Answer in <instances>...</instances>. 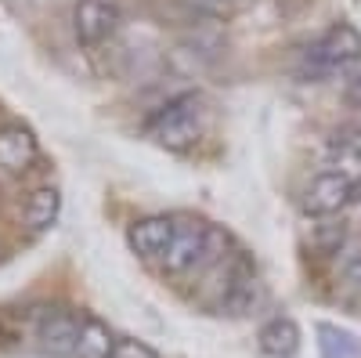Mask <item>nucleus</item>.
I'll use <instances>...</instances> for the list:
<instances>
[{
    "instance_id": "ddd939ff",
    "label": "nucleus",
    "mask_w": 361,
    "mask_h": 358,
    "mask_svg": "<svg viewBox=\"0 0 361 358\" xmlns=\"http://www.w3.org/2000/svg\"><path fill=\"white\" fill-rule=\"evenodd\" d=\"M58 214H62V196H58V189H51V185L37 189L25 203V225L33 232H47L58 221Z\"/></svg>"
},
{
    "instance_id": "39448f33",
    "label": "nucleus",
    "mask_w": 361,
    "mask_h": 358,
    "mask_svg": "<svg viewBox=\"0 0 361 358\" xmlns=\"http://www.w3.org/2000/svg\"><path fill=\"white\" fill-rule=\"evenodd\" d=\"M221 268H224V272H221V282H217V293H214V308L221 315H231V318H243V315L257 311L260 301H264V290H260L257 272L243 257H231Z\"/></svg>"
},
{
    "instance_id": "7ed1b4c3",
    "label": "nucleus",
    "mask_w": 361,
    "mask_h": 358,
    "mask_svg": "<svg viewBox=\"0 0 361 358\" xmlns=\"http://www.w3.org/2000/svg\"><path fill=\"white\" fill-rule=\"evenodd\" d=\"M224 246L228 239L199 217H177V235H173V246L166 250V257L159 261L166 275H195L206 272L224 261Z\"/></svg>"
},
{
    "instance_id": "dca6fc26",
    "label": "nucleus",
    "mask_w": 361,
    "mask_h": 358,
    "mask_svg": "<svg viewBox=\"0 0 361 358\" xmlns=\"http://www.w3.org/2000/svg\"><path fill=\"white\" fill-rule=\"evenodd\" d=\"M336 290L343 301H361V250L350 253L343 264H340V272H336Z\"/></svg>"
},
{
    "instance_id": "f257e3e1",
    "label": "nucleus",
    "mask_w": 361,
    "mask_h": 358,
    "mask_svg": "<svg viewBox=\"0 0 361 358\" xmlns=\"http://www.w3.org/2000/svg\"><path fill=\"white\" fill-rule=\"evenodd\" d=\"M209 124V109L206 98L195 91H185L170 98L163 109H156L145 124V134L152 138L156 145L170 148V153H188L192 145H199V138L206 134Z\"/></svg>"
},
{
    "instance_id": "2eb2a0df",
    "label": "nucleus",
    "mask_w": 361,
    "mask_h": 358,
    "mask_svg": "<svg viewBox=\"0 0 361 358\" xmlns=\"http://www.w3.org/2000/svg\"><path fill=\"white\" fill-rule=\"evenodd\" d=\"M188 4L195 8V15H199L202 22H221V18H231V15H238V11L253 8L257 0H188Z\"/></svg>"
},
{
    "instance_id": "4468645a",
    "label": "nucleus",
    "mask_w": 361,
    "mask_h": 358,
    "mask_svg": "<svg viewBox=\"0 0 361 358\" xmlns=\"http://www.w3.org/2000/svg\"><path fill=\"white\" fill-rule=\"evenodd\" d=\"M318 347H322V358H361V344L347 330L329 322L318 326Z\"/></svg>"
},
{
    "instance_id": "1a4fd4ad",
    "label": "nucleus",
    "mask_w": 361,
    "mask_h": 358,
    "mask_svg": "<svg viewBox=\"0 0 361 358\" xmlns=\"http://www.w3.org/2000/svg\"><path fill=\"white\" fill-rule=\"evenodd\" d=\"M40 160V141L37 134L22 124L0 127V170L4 174H25Z\"/></svg>"
},
{
    "instance_id": "20e7f679",
    "label": "nucleus",
    "mask_w": 361,
    "mask_h": 358,
    "mask_svg": "<svg viewBox=\"0 0 361 358\" xmlns=\"http://www.w3.org/2000/svg\"><path fill=\"white\" fill-rule=\"evenodd\" d=\"M354 203H361V177H350L340 170H322L318 177H311V185L304 189V199H300L304 214L318 221L343 214Z\"/></svg>"
},
{
    "instance_id": "9b49d317",
    "label": "nucleus",
    "mask_w": 361,
    "mask_h": 358,
    "mask_svg": "<svg viewBox=\"0 0 361 358\" xmlns=\"http://www.w3.org/2000/svg\"><path fill=\"white\" fill-rule=\"evenodd\" d=\"M325 163L329 170L361 177V131H336L325 141Z\"/></svg>"
},
{
    "instance_id": "6ab92c4d",
    "label": "nucleus",
    "mask_w": 361,
    "mask_h": 358,
    "mask_svg": "<svg viewBox=\"0 0 361 358\" xmlns=\"http://www.w3.org/2000/svg\"><path fill=\"white\" fill-rule=\"evenodd\" d=\"M343 98H347V105H350V109H357V112H361V69L347 73V80H343Z\"/></svg>"
},
{
    "instance_id": "423d86ee",
    "label": "nucleus",
    "mask_w": 361,
    "mask_h": 358,
    "mask_svg": "<svg viewBox=\"0 0 361 358\" xmlns=\"http://www.w3.org/2000/svg\"><path fill=\"white\" fill-rule=\"evenodd\" d=\"M80 330H83V315L69 311V308H37L33 315V337L40 344V351L54 354V358H76L80 347Z\"/></svg>"
},
{
    "instance_id": "f03ea898",
    "label": "nucleus",
    "mask_w": 361,
    "mask_h": 358,
    "mask_svg": "<svg viewBox=\"0 0 361 358\" xmlns=\"http://www.w3.org/2000/svg\"><path fill=\"white\" fill-rule=\"evenodd\" d=\"M361 66V33L350 22L329 25L322 37H314L300 54V76L304 80H333L347 76Z\"/></svg>"
},
{
    "instance_id": "0eeeda50",
    "label": "nucleus",
    "mask_w": 361,
    "mask_h": 358,
    "mask_svg": "<svg viewBox=\"0 0 361 358\" xmlns=\"http://www.w3.org/2000/svg\"><path fill=\"white\" fill-rule=\"evenodd\" d=\"M119 8L112 0H76L73 8V33L83 47H98L105 44L116 29H119Z\"/></svg>"
},
{
    "instance_id": "f8f14e48",
    "label": "nucleus",
    "mask_w": 361,
    "mask_h": 358,
    "mask_svg": "<svg viewBox=\"0 0 361 358\" xmlns=\"http://www.w3.org/2000/svg\"><path fill=\"white\" fill-rule=\"evenodd\" d=\"M116 337H112V330L102 322V318H94V315H83V330H80V347H76V358H112V351H116Z\"/></svg>"
},
{
    "instance_id": "a211bd4d",
    "label": "nucleus",
    "mask_w": 361,
    "mask_h": 358,
    "mask_svg": "<svg viewBox=\"0 0 361 358\" xmlns=\"http://www.w3.org/2000/svg\"><path fill=\"white\" fill-rule=\"evenodd\" d=\"M112 358H159L148 344H141V340H130V337H123L116 344V351H112Z\"/></svg>"
},
{
    "instance_id": "f3484780",
    "label": "nucleus",
    "mask_w": 361,
    "mask_h": 358,
    "mask_svg": "<svg viewBox=\"0 0 361 358\" xmlns=\"http://www.w3.org/2000/svg\"><path fill=\"white\" fill-rule=\"evenodd\" d=\"M343 235H347L343 221L340 225H314V250L318 253H333L343 243Z\"/></svg>"
},
{
    "instance_id": "6e6552de",
    "label": "nucleus",
    "mask_w": 361,
    "mask_h": 358,
    "mask_svg": "<svg viewBox=\"0 0 361 358\" xmlns=\"http://www.w3.org/2000/svg\"><path fill=\"white\" fill-rule=\"evenodd\" d=\"M173 235H177V217L148 214V217L130 221V228H127V246H130L137 257H145V261H163L166 250L173 246Z\"/></svg>"
},
{
    "instance_id": "9d476101",
    "label": "nucleus",
    "mask_w": 361,
    "mask_h": 358,
    "mask_svg": "<svg viewBox=\"0 0 361 358\" xmlns=\"http://www.w3.org/2000/svg\"><path fill=\"white\" fill-rule=\"evenodd\" d=\"M260 358H296L300 354V326L289 315H275L260 326L257 333Z\"/></svg>"
}]
</instances>
